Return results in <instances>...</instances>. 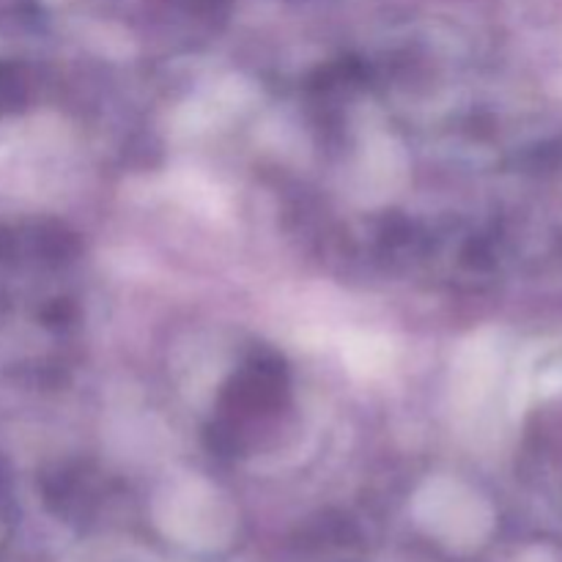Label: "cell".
<instances>
[{
  "instance_id": "2",
  "label": "cell",
  "mask_w": 562,
  "mask_h": 562,
  "mask_svg": "<svg viewBox=\"0 0 562 562\" xmlns=\"http://www.w3.org/2000/svg\"><path fill=\"white\" fill-rule=\"evenodd\" d=\"M346 368L360 379H379L393 371L398 346L384 333H349L340 344Z\"/></svg>"
},
{
  "instance_id": "3",
  "label": "cell",
  "mask_w": 562,
  "mask_h": 562,
  "mask_svg": "<svg viewBox=\"0 0 562 562\" xmlns=\"http://www.w3.org/2000/svg\"><path fill=\"white\" fill-rule=\"evenodd\" d=\"M360 176L368 201H382L393 195V190L404 179V154L390 137H379L362 154Z\"/></svg>"
},
{
  "instance_id": "4",
  "label": "cell",
  "mask_w": 562,
  "mask_h": 562,
  "mask_svg": "<svg viewBox=\"0 0 562 562\" xmlns=\"http://www.w3.org/2000/svg\"><path fill=\"white\" fill-rule=\"evenodd\" d=\"M170 195L179 198L187 209L192 212L209 214V217H217L225 212V198L206 176L195 173V170H179L168 179Z\"/></svg>"
},
{
  "instance_id": "1",
  "label": "cell",
  "mask_w": 562,
  "mask_h": 562,
  "mask_svg": "<svg viewBox=\"0 0 562 562\" xmlns=\"http://www.w3.org/2000/svg\"><path fill=\"white\" fill-rule=\"evenodd\" d=\"M245 99H247V86L241 80L220 82V86H214L212 91L201 93V97L192 99L190 104H184V110L179 113V126L184 132L212 130L214 124L228 121L231 115L245 104Z\"/></svg>"
}]
</instances>
